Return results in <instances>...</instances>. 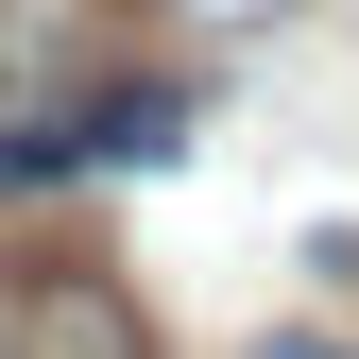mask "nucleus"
<instances>
[{"label": "nucleus", "mask_w": 359, "mask_h": 359, "mask_svg": "<svg viewBox=\"0 0 359 359\" xmlns=\"http://www.w3.org/2000/svg\"><path fill=\"white\" fill-rule=\"evenodd\" d=\"M18 359H154V325H137V291H120L103 257H69V274H34Z\"/></svg>", "instance_id": "f257e3e1"}, {"label": "nucleus", "mask_w": 359, "mask_h": 359, "mask_svg": "<svg viewBox=\"0 0 359 359\" xmlns=\"http://www.w3.org/2000/svg\"><path fill=\"white\" fill-rule=\"evenodd\" d=\"M52 137H69V171H154V154H189V86H86V103L52 120Z\"/></svg>", "instance_id": "f03ea898"}, {"label": "nucleus", "mask_w": 359, "mask_h": 359, "mask_svg": "<svg viewBox=\"0 0 359 359\" xmlns=\"http://www.w3.org/2000/svg\"><path fill=\"white\" fill-rule=\"evenodd\" d=\"M137 18H205V34H257V18H291V0H137Z\"/></svg>", "instance_id": "7ed1b4c3"}, {"label": "nucleus", "mask_w": 359, "mask_h": 359, "mask_svg": "<svg viewBox=\"0 0 359 359\" xmlns=\"http://www.w3.org/2000/svg\"><path fill=\"white\" fill-rule=\"evenodd\" d=\"M240 359H359L342 325H274V342H240Z\"/></svg>", "instance_id": "20e7f679"}, {"label": "nucleus", "mask_w": 359, "mask_h": 359, "mask_svg": "<svg viewBox=\"0 0 359 359\" xmlns=\"http://www.w3.org/2000/svg\"><path fill=\"white\" fill-rule=\"evenodd\" d=\"M0 69H18V52H0Z\"/></svg>", "instance_id": "39448f33"}]
</instances>
